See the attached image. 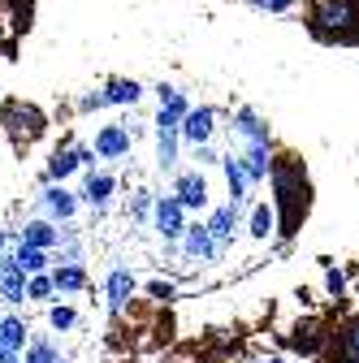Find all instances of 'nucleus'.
Segmentation results:
<instances>
[{
    "label": "nucleus",
    "mask_w": 359,
    "mask_h": 363,
    "mask_svg": "<svg viewBox=\"0 0 359 363\" xmlns=\"http://www.w3.org/2000/svg\"><path fill=\"white\" fill-rule=\"evenodd\" d=\"M78 195V203L92 212L96 220L109 212V203H113V195H117V177L113 173H100V169H87V177H82V186L74 191Z\"/></svg>",
    "instance_id": "5"
},
{
    "label": "nucleus",
    "mask_w": 359,
    "mask_h": 363,
    "mask_svg": "<svg viewBox=\"0 0 359 363\" xmlns=\"http://www.w3.org/2000/svg\"><path fill=\"white\" fill-rule=\"evenodd\" d=\"M208 234H212V242L221 247V251H230L234 242H238V230H243V208H234V203H221V208H212L208 212Z\"/></svg>",
    "instance_id": "9"
},
{
    "label": "nucleus",
    "mask_w": 359,
    "mask_h": 363,
    "mask_svg": "<svg viewBox=\"0 0 359 363\" xmlns=\"http://www.w3.org/2000/svg\"><path fill=\"white\" fill-rule=\"evenodd\" d=\"M78 212H82V203L65 182H43V191L35 195V216H48V220L65 225V220H78Z\"/></svg>",
    "instance_id": "3"
},
{
    "label": "nucleus",
    "mask_w": 359,
    "mask_h": 363,
    "mask_svg": "<svg viewBox=\"0 0 359 363\" xmlns=\"http://www.w3.org/2000/svg\"><path fill=\"white\" fill-rule=\"evenodd\" d=\"M134 290H139V277H134V268L126 264H113L109 277H104V311L109 315H121L134 298Z\"/></svg>",
    "instance_id": "8"
},
{
    "label": "nucleus",
    "mask_w": 359,
    "mask_h": 363,
    "mask_svg": "<svg viewBox=\"0 0 359 363\" xmlns=\"http://www.w3.org/2000/svg\"><path fill=\"white\" fill-rule=\"evenodd\" d=\"M152 203H156V195H152L148 186H139V191L130 195V203H126L130 220H134V225H148V216H152Z\"/></svg>",
    "instance_id": "30"
},
{
    "label": "nucleus",
    "mask_w": 359,
    "mask_h": 363,
    "mask_svg": "<svg viewBox=\"0 0 359 363\" xmlns=\"http://www.w3.org/2000/svg\"><path fill=\"white\" fill-rule=\"evenodd\" d=\"M100 91H104L109 104H130L134 108V104L143 100V82H134V78H109Z\"/></svg>",
    "instance_id": "23"
},
{
    "label": "nucleus",
    "mask_w": 359,
    "mask_h": 363,
    "mask_svg": "<svg viewBox=\"0 0 359 363\" xmlns=\"http://www.w3.org/2000/svg\"><path fill=\"white\" fill-rule=\"evenodd\" d=\"M212 134H216V108H212V104L187 108V117L177 121V139H182L187 147H195V143H212Z\"/></svg>",
    "instance_id": "10"
},
{
    "label": "nucleus",
    "mask_w": 359,
    "mask_h": 363,
    "mask_svg": "<svg viewBox=\"0 0 359 363\" xmlns=\"http://www.w3.org/2000/svg\"><path fill=\"white\" fill-rule=\"evenodd\" d=\"M216 164L226 169V191H230V203H234V208H243V203H247V191H251V186H247V173H243L238 156H234V152H226V156H221Z\"/></svg>",
    "instance_id": "19"
},
{
    "label": "nucleus",
    "mask_w": 359,
    "mask_h": 363,
    "mask_svg": "<svg viewBox=\"0 0 359 363\" xmlns=\"http://www.w3.org/2000/svg\"><path fill=\"white\" fill-rule=\"evenodd\" d=\"M325 354H329V363H359V315H350L338 333H329Z\"/></svg>",
    "instance_id": "17"
},
{
    "label": "nucleus",
    "mask_w": 359,
    "mask_h": 363,
    "mask_svg": "<svg viewBox=\"0 0 359 363\" xmlns=\"http://www.w3.org/2000/svg\"><path fill=\"white\" fill-rule=\"evenodd\" d=\"M78 108H82V113H96V108H109V100H104V91H92V96H82V100H78Z\"/></svg>",
    "instance_id": "34"
},
{
    "label": "nucleus",
    "mask_w": 359,
    "mask_h": 363,
    "mask_svg": "<svg viewBox=\"0 0 359 363\" xmlns=\"http://www.w3.org/2000/svg\"><path fill=\"white\" fill-rule=\"evenodd\" d=\"M43 320H48L53 333H74V329L82 325V315H78V307H70V303H48Z\"/></svg>",
    "instance_id": "27"
},
{
    "label": "nucleus",
    "mask_w": 359,
    "mask_h": 363,
    "mask_svg": "<svg viewBox=\"0 0 359 363\" xmlns=\"http://www.w3.org/2000/svg\"><path fill=\"white\" fill-rule=\"evenodd\" d=\"M5 125H9V134H13V139L22 143H31V139H39V134H43V113L39 108H31V104H5Z\"/></svg>",
    "instance_id": "14"
},
{
    "label": "nucleus",
    "mask_w": 359,
    "mask_h": 363,
    "mask_svg": "<svg viewBox=\"0 0 359 363\" xmlns=\"http://www.w3.org/2000/svg\"><path fill=\"white\" fill-rule=\"evenodd\" d=\"M307 26L325 43H359V0H311Z\"/></svg>",
    "instance_id": "2"
},
{
    "label": "nucleus",
    "mask_w": 359,
    "mask_h": 363,
    "mask_svg": "<svg viewBox=\"0 0 359 363\" xmlns=\"http://www.w3.org/2000/svg\"><path fill=\"white\" fill-rule=\"evenodd\" d=\"M325 346H329V325L316 320V315H307V320L290 325V333H286V350H294V354H303V359L325 354Z\"/></svg>",
    "instance_id": "6"
},
{
    "label": "nucleus",
    "mask_w": 359,
    "mask_h": 363,
    "mask_svg": "<svg viewBox=\"0 0 359 363\" xmlns=\"http://www.w3.org/2000/svg\"><path fill=\"white\" fill-rule=\"evenodd\" d=\"M177 160H182V139H177V130H156V169L169 173Z\"/></svg>",
    "instance_id": "25"
},
{
    "label": "nucleus",
    "mask_w": 359,
    "mask_h": 363,
    "mask_svg": "<svg viewBox=\"0 0 359 363\" xmlns=\"http://www.w3.org/2000/svg\"><path fill=\"white\" fill-rule=\"evenodd\" d=\"M130 147H134V139H130L126 125H100L96 130V143H92L96 160H126Z\"/></svg>",
    "instance_id": "15"
},
{
    "label": "nucleus",
    "mask_w": 359,
    "mask_h": 363,
    "mask_svg": "<svg viewBox=\"0 0 359 363\" xmlns=\"http://www.w3.org/2000/svg\"><path fill=\"white\" fill-rule=\"evenodd\" d=\"M173 195H177V203H182L187 212H208V177L199 173V169H182L173 177Z\"/></svg>",
    "instance_id": "11"
},
{
    "label": "nucleus",
    "mask_w": 359,
    "mask_h": 363,
    "mask_svg": "<svg viewBox=\"0 0 359 363\" xmlns=\"http://www.w3.org/2000/svg\"><path fill=\"white\" fill-rule=\"evenodd\" d=\"M70 152H74V160H78V169H96V152L87 147V143H78V139H70Z\"/></svg>",
    "instance_id": "33"
},
{
    "label": "nucleus",
    "mask_w": 359,
    "mask_h": 363,
    "mask_svg": "<svg viewBox=\"0 0 359 363\" xmlns=\"http://www.w3.org/2000/svg\"><path fill=\"white\" fill-rule=\"evenodd\" d=\"M191 152H195V160H199V164H216V160H221V152H216L212 143H195Z\"/></svg>",
    "instance_id": "35"
},
{
    "label": "nucleus",
    "mask_w": 359,
    "mask_h": 363,
    "mask_svg": "<svg viewBox=\"0 0 359 363\" xmlns=\"http://www.w3.org/2000/svg\"><path fill=\"white\" fill-rule=\"evenodd\" d=\"M273 143H243L234 156H238V164H243V173H247V186H260V182L268 177V164H273Z\"/></svg>",
    "instance_id": "16"
},
{
    "label": "nucleus",
    "mask_w": 359,
    "mask_h": 363,
    "mask_svg": "<svg viewBox=\"0 0 359 363\" xmlns=\"http://www.w3.org/2000/svg\"><path fill=\"white\" fill-rule=\"evenodd\" d=\"M247 234L255 238V242H268L277 234V212H273V203H251V220H247Z\"/></svg>",
    "instance_id": "22"
},
{
    "label": "nucleus",
    "mask_w": 359,
    "mask_h": 363,
    "mask_svg": "<svg viewBox=\"0 0 359 363\" xmlns=\"http://www.w3.org/2000/svg\"><path fill=\"white\" fill-rule=\"evenodd\" d=\"M325 290H329V298H346V272L342 268H325Z\"/></svg>",
    "instance_id": "31"
},
{
    "label": "nucleus",
    "mask_w": 359,
    "mask_h": 363,
    "mask_svg": "<svg viewBox=\"0 0 359 363\" xmlns=\"http://www.w3.org/2000/svg\"><path fill=\"white\" fill-rule=\"evenodd\" d=\"M0 307H5V303H0Z\"/></svg>",
    "instance_id": "39"
},
{
    "label": "nucleus",
    "mask_w": 359,
    "mask_h": 363,
    "mask_svg": "<svg viewBox=\"0 0 359 363\" xmlns=\"http://www.w3.org/2000/svg\"><path fill=\"white\" fill-rule=\"evenodd\" d=\"M268 182H273V212H277V234L294 238L303 230V220L311 212V177L303 156L294 152H273L268 164Z\"/></svg>",
    "instance_id": "1"
},
{
    "label": "nucleus",
    "mask_w": 359,
    "mask_h": 363,
    "mask_svg": "<svg viewBox=\"0 0 359 363\" xmlns=\"http://www.w3.org/2000/svg\"><path fill=\"white\" fill-rule=\"evenodd\" d=\"M148 225L160 234V242H177V238H182V230H187V208L177 203V195H156Z\"/></svg>",
    "instance_id": "7"
},
{
    "label": "nucleus",
    "mask_w": 359,
    "mask_h": 363,
    "mask_svg": "<svg viewBox=\"0 0 359 363\" xmlns=\"http://www.w3.org/2000/svg\"><path fill=\"white\" fill-rule=\"evenodd\" d=\"M48 277H53L57 294H78V290H87V264H53Z\"/></svg>",
    "instance_id": "20"
},
{
    "label": "nucleus",
    "mask_w": 359,
    "mask_h": 363,
    "mask_svg": "<svg viewBox=\"0 0 359 363\" xmlns=\"http://www.w3.org/2000/svg\"><path fill=\"white\" fill-rule=\"evenodd\" d=\"M255 363H286V354H264V359H255Z\"/></svg>",
    "instance_id": "38"
},
{
    "label": "nucleus",
    "mask_w": 359,
    "mask_h": 363,
    "mask_svg": "<svg viewBox=\"0 0 359 363\" xmlns=\"http://www.w3.org/2000/svg\"><path fill=\"white\" fill-rule=\"evenodd\" d=\"M143 290H148V298H156V303H169V298L177 294V286H173V281H160V277H152Z\"/></svg>",
    "instance_id": "32"
},
{
    "label": "nucleus",
    "mask_w": 359,
    "mask_h": 363,
    "mask_svg": "<svg viewBox=\"0 0 359 363\" xmlns=\"http://www.w3.org/2000/svg\"><path fill=\"white\" fill-rule=\"evenodd\" d=\"M61 359V346L48 337V333H31L26 346H22V363H57Z\"/></svg>",
    "instance_id": "24"
},
{
    "label": "nucleus",
    "mask_w": 359,
    "mask_h": 363,
    "mask_svg": "<svg viewBox=\"0 0 359 363\" xmlns=\"http://www.w3.org/2000/svg\"><path fill=\"white\" fill-rule=\"evenodd\" d=\"M13 234H18L22 247H39V251H53L57 238H61L57 220H48V216H26L22 225H13Z\"/></svg>",
    "instance_id": "12"
},
{
    "label": "nucleus",
    "mask_w": 359,
    "mask_h": 363,
    "mask_svg": "<svg viewBox=\"0 0 359 363\" xmlns=\"http://www.w3.org/2000/svg\"><path fill=\"white\" fill-rule=\"evenodd\" d=\"M13 242H18L13 230H0V251H13Z\"/></svg>",
    "instance_id": "37"
},
{
    "label": "nucleus",
    "mask_w": 359,
    "mask_h": 363,
    "mask_svg": "<svg viewBox=\"0 0 359 363\" xmlns=\"http://www.w3.org/2000/svg\"><path fill=\"white\" fill-rule=\"evenodd\" d=\"M234 139L238 143H273V130H268V121L251 104H243V108H234Z\"/></svg>",
    "instance_id": "18"
},
{
    "label": "nucleus",
    "mask_w": 359,
    "mask_h": 363,
    "mask_svg": "<svg viewBox=\"0 0 359 363\" xmlns=\"http://www.w3.org/2000/svg\"><path fill=\"white\" fill-rule=\"evenodd\" d=\"M74 173H78V160H74L70 139H65V147H57V152L48 156V164H43V182H70Z\"/></svg>",
    "instance_id": "26"
},
{
    "label": "nucleus",
    "mask_w": 359,
    "mask_h": 363,
    "mask_svg": "<svg viewBox=\"0 0 359 363\" xmlns=\"http://www.w3.org/2000/svg\"><path fill=\"white\" fill-rule=\"evenodd\" d=\"M255 9H268V13H286V9H294V0H251Z\"/></svg>",
    "instance_id": "36"
},
{
    "label": "nucleus",
    "mask_w": 359,
    "mask_h": 363,
    "mask_svg": "<svg viewBox=\"0 0 359 363\" xmlns=\"http://www.w3.org/2000/svg\"><path fill=\"white\" fill-rule=\"evenodd\" d=\"M0 303H9V307L26 303V272L18 268L13 251H0Z\"/></svg>",
    "instance_id": "13"
},
{
    "label": "nucleus",
    "mask_w": 359,
    "mask_h": 363,
    "mask_svg": "<svg viewBox=\"0 0 359 363\" xmlns=\"http://www.w3.org/2000/svg\"><path fill=\"white\" fill-rule=\"evenodd\" d=\"M31 337V325L18 311H0V350H22Z\"/></svg>",
    "instance_id": "21"
},
{
    "label": "nucleus",
    "mask_w": 359,
    "mask_h": 363,
    "mask_svg": "<svg viewBox=\"0 0 359 363\" xmlns=\"http://www.w3.org/2000/svg\"><path fill=\"white\" fill-rule=\"evenodd\" d=\"M177 251H182V259L195 268V264H221V251L216 242H212V234H208V225L204 220H187V230H182V238H177Z\"/></svg>",
    "instance_id": "4"
},
{
    "label": "nucleus",
    "mask_w": 359,
    "mask_h": 363,
    "mask_svg": "<svg viewBox=\"0 0 359 363\" xmlns=\"http://www.w3.org/2000/svg\"><path fill=\"white\" fill-rule=\"evenodd\" d=\"M13 259H18V268L26 272H48L53 268V251H39V247H22V242H13Z\"/></svg>",
    "instance_id": "28"
},
{
    "label": "nucleus",
    "mask_w": 359,
    "mask_h": 363,
    "mask_svg": "<svg viewBox=\"0 0 359 363\" xmlns=\"http://www.w3.org/2000/svg\"><path fill=\"white\" fill-rule=\"evenodd\" d=\"M57 298V286H53V277L48 272H31L26 277V303H35V307H48Z\"/></svg>",
    "instance_id": "29"
}]
</instances>
